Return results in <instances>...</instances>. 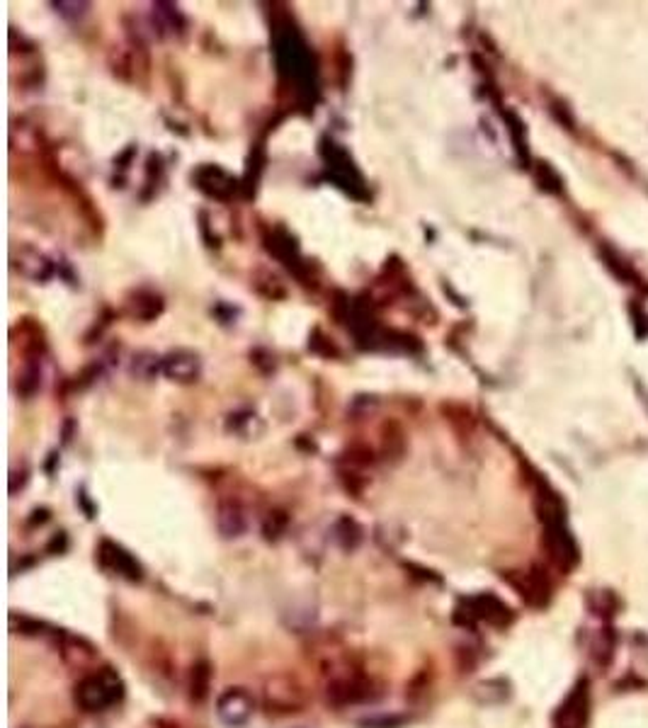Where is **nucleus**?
Here are the masks:
<instances>
[{
  "label": "nucleus",
  "instance_id": "obj_1",
  "mask_svg": "<svg viewBox=\"0 0 648 728\" xmlns=\"http://www.w3.org/2000/svg\"><path fill=\"white\" fill-rule=\"evenodd\" d=\"M124 697V682L112 667L96 670L76 685V704L83 711H104L114 707Z\"/></svg>",
  "mask_w": 648,
  "mask_h": 728
},
{
  "label": "nucleus",
  "instance_id": "obj_2",
  "mask_svg": "<svg viewBox=\"0 0 648 728\" xmlns=\"http://www.w3.org/2000/svg\"><path fill=\"white\" fill-rule=\"evenodd\" d=\"M253 711H255V699L245 687H228L216 699V716L231 728L245 726L251 721Z\"/></svg>",
  "mask_w": 648,
  "mask_h": 728
},
{
  "label": "nucleus",
  "instance_id": "obj_3",
  "mask_svg": "<svg viewBox=\"0 0 648 728\" xmlns=\"http://www.w3.org/2000/svg\"><path fill=\"white\" fill-rule=\"evenodd\" d=\"M588 716H590L588 682L580 680L578 685L570 690V694L566 697V702L561 704V709L556 711L553 728H586Z\"/></svg>",
  "mask_w": 648,
  "mask_h": 728
},
{
  "label": "nucleus",
  "instance_id": "obj_4",
  "mask_svg": "<svg viewBox=\"0 0 648 728\" xmlns=\"http://www.w3.org/2000/svg\"><path fill=\"white\" fill-rule=\"evenodd\" d=\"M467 616L474 622H486L491 626H505L512 622V612L511 607L505 605L503 600H498L495 595H476L467 602Z\"/></svg>",
  "mask_w": 648,
  "mask_h": 728
},
{
  "label": "nucleus",
  "instance_id": "obj_5",
  "mask_svg": "<svg viewBox=\"0 0 648 728\" xmlns=\"http://www.w3.org/2000/svg\"><path fill=\"white\" fill-rule=\"evenodd\" d=\"M100 561H103L104 568L120 573V575L129 578V581H141V566H138L124 549H120V546L103 544V549H100Z\"/></svg>",
  "mask_w": 648,
  "mask_h": 728
},
{
  "label": "nucleus",
  "instance_id": "obj_6",
  "mask_svg": "<svg viewBox=\"0 0 648 728\" xmlns=\"http://www.w3.org/2000/svg\"><path fill=\"white\" fill-rule=\"evenodd\" d=\"M370 697V685L360 680V677H343L336 680L328 687V699L337 707H347V704H357Z\"/></svg>",
  "mask_w": 648,
  "mask_h": 728
},
{
  "label": "nucleus",
  "instance_id": "obj_7",
  "mask_svg": "<svg viewBox=\"0 0 648 728\" xmlns=\"http://www.w3.org/2000/svg\"><path fill=\"white\" fill-rule=\"evenodd\" d=\"M209 685H212V670H209V663H197V666L192 667V675H190V694L192 699H197V702H202L204 697L209 694Z\"/></svg>",
  "mask_w": 648,
  "mask_h": 728
}]
</instances>
